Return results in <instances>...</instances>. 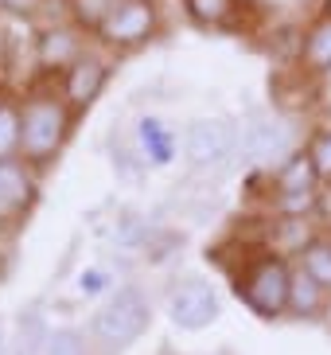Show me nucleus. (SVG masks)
Instances as JSON below:
<instances>
[{
  "label": "nucleus",
  "instance_id": "a211bd4d",
  "mask_svg": "<svg viewBox=\"0 0 331 355\" xmlns=\"http://www.w3.org/2000/svg\"><path fill=\"white\" fill-rule=\"evenodd\" d=\"M187 8H191V16H195V20L218 24V20H226L230 0H187Z\"/></svg>",
  "mask_w": 331,
  "mask_h": 355
},
{
  "label": "nucleus",
  "instance_id": "7ed1b4c3",
  "mask_svg": "<svg viewBox=\"0 0 331 355\" xmlns=\"http://www.w3.org/2000/svg\"><path fill=\"white\" fill-rule=\"evenodd\" d=\"M234 148H238V133L222 117H199L184 133V153L195 168L222 164V160L234 157Z\"/></svg>",
  "mask_w": 331,
  "mask_h": 355
},
{
  "label": "nucleus",
  "instance_id": "6e6552de",
  "mask_svg": "<svg viewBox=\"0 0 331 355\" xmlns=\"http://www.w3.org/2000/svg\"><path fill=\"white\" fill-rule=\"evenodd\" d=\"M28 199H31V184L24 176V168L0 160V219H12Z\"/></svg>",
  "mask_w": 331,
  "mask_h": 355
},
{
  "label": "nucleus",
  "instance_id": "4be33fe9",
  "mask_svg": "<svg viewBox=\"0 0 331 355\" xmlns=\"http://www.w3.org/2000/svg\"><path fill=\"white\" fill-rule=\"evenodd\" d=\"M4 347L8 344H4V324H0V355H4Z\"/></svg>",
  "mask_w": 331,
  "mask_h": 355
},
{
  "label": "nucleus",
  "instance_id": "4468645a",
  "mask_svg": "<svg viewBox=\"0 0 331 355\" xmlns=\"http://www.w3.org/2000/svg\"><path fill=\"white\" fill-rule=\"evenodd\" d=\"M312 172H316L312 157H292L289 168L280 172V191H285V196H304V191H308Z\"/></svg>",
  "mask_w": 331,
  "mask_h": 355
},
{
  "label": "nucleus",
  "instance_id": "aec40b11",
  "mask_svg": "<svg viewBox=\"0 0 331 355\" xmlns=\"http://www.w3.org/2000/svg\"><path fill=\"white\" fill-rule=\"evenodd\" d=\"M98 289H105V273L102 270H86L82 277H78V293L90 297V293H98Z\"/></svg>",
  "mask_w": 331,
  "mask_h": 355
},
{
  "label": "nucleus",
  "instance_id": "ddd939ff",
  "mask_svg": "<svg viewBox=\"0 0 331 355\" xmlns=\"http://www.w3.org/2000/svg\"><path fill=\"white\" fill-rule=\"evenodd\" d=\"M304 55H308V63L316 67V71H331V16L312 28Z\"/></svg>",
  "mask_w": 331,
  "mask_h": 355
},
{
  "label": "nucleus",
  "instance_id": "dca6fc26",
  "mask_svg": "<svg viewBox=\"0 0 331 355\" xmlns=\"http://www.w3.org/2000/svg\"><path fill=\"white\" fill-rule=\"evenodd\" d=\"M71 8H74V16H78L82 24H90V28H102V24L114 16L117 0H71Z\"/></svg>",
  "mask_w": 331,
  "mask_h": 355
},
{
  "label": "nucleus",
  "instance_id": "6ab92c4d",
  "mask_svg": "<svg viewBox=\"0 0 331 355\" xmlns=\"http://www.w3.org/2000/svg\"><path fill=\"white\" fill-rule=\"evenodd\" d=\"M312 164H316L320 176H331V133H323L320 141H316V148H312Z\"/></svg>",
  "mask_w": 331,
  "mask_h": 355
},
{
  "label": "nucleus",
  "instance_id": "412c9836",
  "mask_svg": "<svg viewBox=\"0 0 331 355\" xmlns=\"http://www.w3.org/2000/svg\"><path fill=\"white\" fill-rule=\"evenodd\" d=\"M8 8H16V12H28V8H35V0H4Z\"/></svg>",
  "mask_w": 331,
  "mask_h": 355
},
{
  "label": "nucleus",
  "instance_id": "39448f33",
  "mask_svg": "<svg viewBox=\"0 0 331 355\" xmlns=\"http://www.w3.org/2000/svg\"><path fill=\"white\" fill-rule=\"evenodd\" d=\"M168 316L187 332H199V328L218 320V297L211 293L207 282H184L168 297Z\"/></svg>",
  "mask_w": 331,
  "mask_h": 355
},
{
  "label": "nucleus",
  "instance_id": "0eeeda50",
  "mask_svg": "<svg viewBox=\"0 0 331 355\" xmlns=\"http://www.w3.org/2000/svg\"><path fill=\"white\" fill-rule=\"evenodd\" d=\"M289 141H292L289 125L269 121V117H261V121H249V125L242 129V137H238L242 153H246L249 160H273V157H280V153L289 148Z\"/></svg>",
  "mask_w": 331,
  "mask_h": 355
},
{
  "label": "nucleus",
  "instance_id": "20e7f679",
  "mask_svg": "<svg viewBox=\"0 0 331 355\" xmlns=\"http://www.w3.org/2000/svg\"><path fill=\"white\" fill-rule=\"evenodd\" d=\"M289 285H292V273L285 270V261L265 258L249 270L242 297H246V304L258 316H277L280 309L289 304Z\"/></svg>",
  "mask_w": 331,
  "mask_h": 355
},
{
  "label": "nucleus",
  "instance_id": "5701e85b",
  "mask_svg": "<svg viewBox=\"0 0 331 355\" xmlns=\"http://www.w3.org/2000/svg\"><path fill=\"white\" fill-rule=\"evenodd\" d=\"M328 12H331V0H328Z\"/></svg>",
  "mask_w": 331,
  "mask_h": 355
},
{
  "label": "nucleus",
  "instance_id": "f3484780",
  "mask_svg": "<svg viewBox=\"0 0 331 355\" xmlns=\"http://www.w3.org/2000/svg\"><path fill=\"white\" fill-rule=\"evenodd\" d=\"M16 145H20V114L0 105V160L8 157Z\"/></svg>",
  "mask_w": 331,
  "mask_h": 355
},
{
  "label": "nucleus",
  "instance_id": "423d86ee",
  "mask_svg": "<svg viewBox=\"0 0 331 355\" xmlns=\"http://www.w3.org/2000/svg\"><path fill=\"white\" fill-rule=\"evenodd\" d=\"M152 24H156V16L145 0H125V4L114 8V16L102 24V35L109 43H136L152 32Z\"/></svg>",
  "mask_w": 331,
  "mask_h": 355
},
{
  "label": "nucleus",
  "instance_id": "9b49d317",
  "mask_svg": "<svg viewBox=\"0 0 331 355\" xmlns=\"http://www.w3.org/2000/svg\"><path fill=\"white\" fill-rule=\"evenodd\" d=\"M31 355H86V344L74 328H55L31 347Z\"/></svg>",
  "mask_w": 331,
  "mask_h": 355
},
{
  "label": "nucleus",
  "instance_id": "f03ea898",
  "mask_svg": "<svg viewBox=\"0 0 331 355\" xmlns=\"http://www.w3.org/2000/svg\"><path fill=\"white\" fill-rule=\"evenodd\" d=\"M66 133V114H62L59 102H47V98H35V102L24 105L20 117V145L28 157L43 160L47 153H55Z\"/></svg>",
  "mask_w": 331,
  "mask_h": 355
},
{
  "label": "nucleus",
  "instance_id": "9d476101",
  "mask_svg": "<svg viewBox=\"0 0 331 355\" xmlns=\"http://www.w3.org/2000/svg\"><path fill=\"white\" fill-rule=\"evenodd\" d=\"M323 301V285L312 277V273H292V285H289V304L296 313H316Z\"/></svg>",
  "mask_w": 331,
  "mask_h": 355
},
{
  "label": "nucleus",
  "instance_id": "f257e3e1",
  "mask_svg": "<svg viewBox=\"0 0 331 355\" xmlns=\"http://www.w3.org/2000/svg\"><path fill=\"white\" fill-rule=\"evenodd\" d=\"M148 316H152V309H148L145 293L141 289H117L114 297L93 313L90 328L105 347H129L136 336L148 328Z\"/></svg>",
  "mask_w": 331,
  "mask_h": 355
},
{
  "label": "nucleus",
  "instance_id": "f8f14e48",
  "mask_svg": "<svg viewBox=\"0 0 331 355\" xmlns=\"http://www.w3.org/2000/svg\"><path fill=\"white\" fill-rule=\"evenodd\" d=\"M141 145H145L152 164H168V160H172V137H168V129L160 125L156 117H145V121H141Z\"/></svg>",
  "mask_w": 331,
  "mask_h": 355
},
{
  "label": "nucleus",
  "instance_id": "1a4fd4ad",
  "mask_svg": "<svg viewBox=\"0 0 331 355\" xmlns=\"http://www.w3.org/2000/svg\"><path fill=\"white\" fill-rule=\"evenodd\" d=\"M102 78H105V71H102V63H93V59H86V63H78L71 71V78H66V94H71V102H90L98 90H102Z\"/></svg>",
  "mask_w": 331,
  "mask_h": 355
},
{
  "label": "nucleus",
  "instance_id": "2eb2a0df",
  "mask_svg": "<svg viewBox=\"0 0 331 355\" xmlns=\"http://www.w3.org/2000/svg\"><path fill=\"white\" fill-rule=\"evenodd\" d=\"M304 273H312L323 289H331V246L328 242H316L304 250Z\"/></svg>",
  "mask_w": 331,
  "mask_h": 355
}]
</instances>
